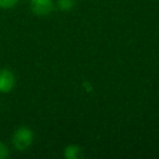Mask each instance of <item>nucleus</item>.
<instances>
[{
  "instance_id": "f257e3e1",
  "label": "nucleus",
  "mask_w": 159,
  "mask_h": 159,
  "mask_svg": "<svg viewBox=\"0 0 159 159\" xmlns=\"http://www.w3.org/2000/svg\"><path fill=\"white\" fill-rule=\"evenodd\" d=\"M33 139L34 134L32 130H30L29 128H20L14 132L13 137H12V143L16 149L23 152L31 146Z\"/></svg>"
},
{
  "instance_id": "f03ea898",
  "label": "nucleus",
  "mask_w": 159,
  "mask_h": 159,
  "mask_svg": "<svg viewBox=\"0 0 159 159\" xmlns=\"http://www.w3.org/2000/svg\"><path fill=\"white\" fill-rule=\"evenodd\" d=\"M16 84V77L13 73L8 69L0 71V92L1 93H9L12 91Z\"/></svg>"
},
{
  "instance_id": "7ed1b4c3",
  "label": "nucleus",
  "mask_w": 159,
  "mask_h": 159,
  "mask_svg": "<svg viewBox=\"0 0 159 159\" xmlns=\"http://www.w3.org/2000/svg\"><path fill=\"white\" fill-rule=\"evenodd\" d=\"M31 9L37 16H46L52 11V0H31Z\"/></svg>"
},
{
  "instance_id": "20e7f679",
  "label": "nucleus",
  "mask_w": 159,
  "mask_h": 159,
  "mask_svg": "<svg viewBox=\"0 0 159 159\" xmlns=\"http://www.w3.org/2000/svg\"><path fill=\"white\" fill-rule=\"evenodd\" d=\"M64 156L68 159H79L82 157V149L79 146L70 145L64 149Z\"/></svg>"
},
{
  "instance_id": "39448f33",
  "label": "nucleus",
  "mask_w": 159,
  "mask_h": 159,
  "mask_svg": "<svg viewBox=\"0 0 159 159\" xmlns=\"http://www.w3.org/2000/svg\"><path fill=\"white\" fill-rule=\"evenodd\" d=\"M75 0H58V7L63 11H69L74 7Z\"/></svg>"
},
{
  "instance_id": "423d86ee",
  "label": "nucleus",
  "mask_w": 159,
  "mask_h": 159,
  "mask_svg": "<svg viewBox=\"0 0 159 159\" xmlns=\"http://www.w3.org/2000/svg\"><path fill=\"white\" fill-rule=\"evenodd\" d=\"M18 2L19 0H0V8L10 9V8H13Z\"/></svg>"
},
{
  "instance_id": "0eeeda50",
  "label": "nucleus",
  "mask_w": 159,
  "mask_h": 159,
  "mask_svg": "<svg viewBox=\"0 0 159 159\" xmlns=\"http://www.w3.org/2000/svg\"><path fill=\"white\" fill-rule=\"evenodd\" d=\"M8 156H9V149L2 142H0V159H5Z\"/></svg>"
}]
</instances>
